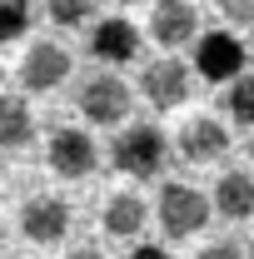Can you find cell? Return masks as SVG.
Returning <instances> with one entry per match:
<instances>
[{
	"label": "cell",
	"mask_w": 254,
	"mask_h": 259,
	"mask_svg": "<svg viewBox=\"0 0 254 259\" xmlns=\"http://www.w3.org/2000/svg\"><path fill=\"white\" fill-rule=\"evenodd\" d=\"M164 160H170V135L159 125H145V120L125 125L115 135V145H110V164L120 175H130V180H155L164 169Z\"/></svg>",
	"instance_id": "1"
},
{
	"label": "cell",
	"mask_w": 254,
	"mask_h": 259,
	"mask_svg": "<svg viewBox=\"0 0 254 259\" xmlns=\"http://www.w3.org/2000/svg\"><path fill=\"white\" fill-rule=\"evenodd\" d=\"M209 214H215V199L209 194H199L194 185H164L159 190V229L170 234V239H190L199 229L209 225Z\"/></svg>",
	"instance_id": "2"
},
{
	"label": "cell",
	"mask_w": 254,
	"mask_h": 259,
	"mask_svg": "<svg viewBox=\"0 0 254 259\" xmlns=\"http://www.w3.org/2000/svg\"><path fill=\"white\" fill-rule=\"evenodd\" d=\"M244 60H249V45H239V35L229 30H204L194 45V70L209 85H234L244 75Z\"/></svg>",
	"instance_id": "3"
},
{
	"label": "cell",
	"mask_w": 254,
	"mask_h": 259,
	"mask_svg": "<svg viewBox=\"0 0 254 259\" xmlns=\"http://www.w3.org/2000/svg\"><path fill=\"white\" fill-rule=\"evenodd\" d=\"M75 105H80V115H85L90 125H125L135 95H130V85L120 75H90V80L80 85Z\"/></svg>",
	"instance_id": "4"
},
{
	"label": "cell",
	"mask_w": 254,
	"mask_h": 259,
	"mask_svg": "<svg viewBox=\"0 0 254 259\" xmlns=\"http://www.w3.org/2000/svg\"><path fill=\"white\" fill-rule=\"evenodd\" d=\"M190 65L175 60V55H159V60L145 65V75H140V95L150 100V110H180L185 100H190Z\"/></svg>",
	"instance_id": "5"
},
{
	"label": "cell",
	"mask_w": 254,
	"mask_h": 259,
	"mask_svg": "<svg viewBox=\"0 0 254 259\" xmlns=\"http://www.w3.org/2000/svg\"><path fill=\"white\" fill-rule=\"evenodd\" d=\"M45 160H50V169H55L60 180H85V175H95L100 150H95V140L80 125H60L50 135V145H45Z\"/></svg>",
	"instance_id": "6"
},
{
	"label": "cell",
	"mask_w": 254,
	"mask_h": 259,
	"mask_svg": "<svg viewBox=\"0 0 254 259\" xmlns=\"http://www.w3.org/2000/svg\"><path fill=\"white\" fill-rule=\"evenodd\" d=\"M140 45H145V35H140V25H130L125 15H105V20L90 25V55L105 70H120V65L140 60Z\"/></svg>",
	"instance_id": "7"
},
{
	"label": "cell",
	"mask_w": 254,
	"mask_h": 259,
	"mask_svg": "<svg viewBox=\"0 0 254 259\" xmlns=\"http://www.w3.org/2000/svg\"><path fill=\"white\" fill-rule=\"evenodd\" d=\"M65 75H70V50L60 40H35L25 50V60H20V90L50 95V90L65 85Z\"/></svg>",
	"instance_id": "8"
},
{
	"label": "cell",
	"mask_w": 254,
	"mask_h": 259,
	"mask_svg": "<svg viewBox=\"0 0 254 259\" xmlns=\"http://www.w3.org/2000/svg\"><path fill=\"white\" fill-rule=\"evenodd\" d=\"M199 10L190 0H155L150 5V40L159 50H180V45H199Z\"/></svg>",
	"instance_id": "9"
},
{
	"label": "cell",
	"mask_w": 254,
	"mask_h": 259,
	"mask_svg": "<svg viewBox=\"0 0 254 259\" xmlns=\"http://www.w3.org/2000/svg\"><path fill=\"white\" fill-rule=\"evenodd\" d=\"M20 234L30 244H60L70 234V204L60 194H35L30 204L20 209Z\"/></svg>",
	"instance_id": "10"
},
{
	"label": "cell",
	"mask_w": 254,
	"mask_h": 259,
	"mask_svg": "<svg viewBox=\"0 0 254 259\" xmlns=\"http://www.w3.org/2000/svg\"><path fill=\"white\" fill-rule=\"evenodd\" d=\"M180 160H190V164H215L229 155V130L220 125V120H209V115H194L190 125L180 130Z\"/></svg>",
	"instance_id": "11"
},
{
	"label": "cell",
	"mask_w": 254,
	"mask_h": 259,
	"mask_svg": "<svg viewBox=\"0 0 254 259\" xmlns=\"http://www.w3.org/2000/svg\"><path fill=\"white\" fill-rule=\"evenodd\" d=\"M209 199H215V214L229 220V225L249 220V214H254V175H249V169H224Z\"/></svg>",
	"instance_id": "12"
},
{
	"label": "cell",
	"mask_w": 254,
	"mask_h": 259,
	"mask_svg": "<svg viewBox=\"0 0 254 259\" xmlns=\"http://www.w3.org/2000/svg\"><path fill=\"white\" fill-rule=\"evenodd\" d=\"M100 220H105V234H110V239H140L150 209H145L140 194H110V204H105Z\"/></svg>",
	"instance_id": "13"
},
{
	"label": "cell",
	"mask_w": 254,
	"mask_h": 259,
	"mask_svg": "<svg viewBox=\"0 0 254 259\" xmlns=\"http://www.w3.org/2000/svg\"><path fill=\"white\" fill-rule=\"evenodd\" d=\"M30 135H35V120L25 95H5L0 100V150H25Z\"/></svg>",
	"instance_id": "14"
},
{
	"label": "cell",
	"mask_w": 254,
	"mask_h": 259,
	"mask_svg": "<svg viewBox=\"0 0 254 259\" xmlns=\"http://www.w3.org/2000/svg\"><path fill=\"white\" fill-rule=\"evenodd\" d=\"M224 115H234L239 125L254 130V75H239V80L224 90Z\"/></svg>",
	"instance_id": "15"
},
{
	"label": "cell",
	"mask_w": 254,
	"mask_h": 259,
	"mask_svg": "<svg viewBox=\"0 0 254 259\" xmlns=\"http://www.w3.org/2000/svg\"><path fill=\"white\" fill-rule=\"evenodd\" d=\"M45 15L55 25H65V30H75V25L95 20V0H45Z\"/></svg>",
	"instance_id": "16"
},
{
	"label": "cell",
	"mask_w": 254,
	"mask_h": 259,
	"mask_svg": "<svg viewBox=\"0 0 254 259\" xmlns=\"http://www.w3.org/2000/svg\"><path fill=\"white\" fill-rule=\"evenodd\" d=\"M30 30V0H0V40H20Z\"/></svg>",
	"instance_id": "17"
},
{
	"label": "cell",
	"mask_w": 254,
	"mask_h": 259,
	"mask_svg": "<svg viewBox=\"0 0 254 259\" xmlns=\"http://www.w3.org/2000/svg\"><path fill=\"white\" fill-rule=\"evenodd\" d=\"M220 15L239 30H254V0H220Z\"/></svg>",
	"instance_id": "18"
},
{
	"label": "cell",
	"mask_w": 254,
	"mask_h": 259,
	"mask_svg": "<svg viewBox=\"0 0 254 259\" xmlns=\"http://www.w3.org/2000/svg\"><path fill=\"white\" fill-rule=\"evenodd\" d=\"M199 259H249V249L239 244V239H215V244H204Z\"/></svg>",
	"instance_id": "19"
},
{
	"label": "cell",
	"mask_w": 254,
	"mask_h": 259,
	"mask_svg": "<svg viewBox=\"0 0 254 259\" xmlns=\"http://www.w3.org/2000/svg\"><path fill=\"white\" fill-rule=\"evenodd\" d=\"M125 259H175V254H170V249H159V244H135Z\"/></svg>",
	"instance_id": "20"
},
{
	"label": "cell",
	"mask_w": 254,
	"mask_h": 259,
	"mask_svg": "<svg viewBox=\"0 0 254 259\" xmlns=\"http://www.w3.org/2000/svg\"><path fill=\"white\" fill-rule=\"evenodd\" d=\"M65 259H105V254H100V249H90V244H80V249H70Z\"/></svg>",
	"instance_id": "21"
},
{
	"label": "cell",
	"mask_w": 254,
	"mask_h": 259,
	"mask_svg": "<svg viewBox=\"0 0 254 259\" xmlns=\"http://www.w3.org/2000/svg\"><path fill=\"white\" fill-rule=\"evenodd\" d=\"M120 5H145V0H120ZM150 5H155V0H150Z\"/></svg>",
	"instance_id": "22"
},
{
	"label": "cell",
	"mask_w": 254,
	"mask_h": 259,
	"mask_svg": "<svg viewBox=\"0 0 254 259\" xmlns=\"http://www.w3.org/2000/svg\"><path fill=\"white\" fill-rule=\"evenodd\" d=\"M249 55H254V35H249Z\"/></svg>",
	"instance_id": "23"
},
{
	"label": "cell",
	"mask_w": 254,
	"mask_h": 259,
	"mask_svg": "<svg viewBox=\"0 0 254 259\" xmlns=\"http://www.w3.org/2000/svg\"><path fill=\"white\" fill-rule=\"evenodd\" d=\"M249 160H254V140H249Z\"/></svg>",
	"instance_id": "24"
},
{
	"label": "cell",
	"mask_w": 254,
	"mask_h": 259,
	"mask_svg": "<svg viewBox=\"0 0 254 259\" xmlns=\"http://www.w3.org/2000/svg\"><path fill=\"white\" fill-rule=\"evenodd\" d=\"M249 259H254V244H249Z\"/></svg>",
	"instance_id": "25"
}]
</instances>
